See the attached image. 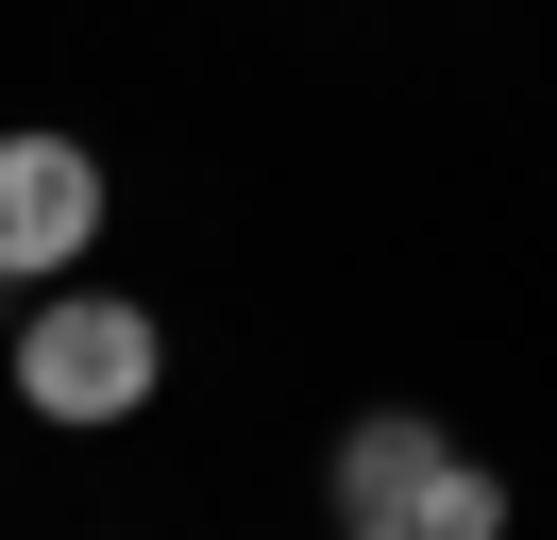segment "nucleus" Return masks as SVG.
<instances>
[{"instance_id": "f257e3e1", "label": "nucleus", "mask_w": 557, "mask_h": 540, "mask_svg": "<svg viewBox=\"0 0 557 540\" xmlns=\"http://www.w3.org/2000/svg\"><path fill=\"white\" fill-rule=\"evenodd\" d=\"M152 371H170L152 304H119V287H35V321H17V405H35L51 439L136 422V405H152Z\"/></svg>"}, {"instance_id": "f03ea898", "label": "nucleus", "mask_w": 557, "mask_h": 540, "mask_svg": "<svg viewBox=\"0 0 557 540\" xmlns=\"http://www.w3.org/2000/svg\"><path fill=\"white\" fill-rule=\"evenodd\" d=\"M102 236V152L85 135H0V287H69Z\"/></svg>"}, {"instance_id": "7ed1b4c3", "label": "nucleus", "mask_w": 557, "mask_h": 540, "mask_svg": "<svg viewBox=\"0 0 557 540\" xmlns=\"http://www.w3.org/2000/svg\"><path fill=\"white\" fill-rule=\"evenodd\" d=\"M440 472H456V439L422 405H372V422H338V524H422Z\"/></svg>"}, {"instance_id": "20e7f679", "label": "nucleus", "mask_w": 557, "mask_h": 540, "mask_svg": "<svg viewBox=\"0 0 557 540\" xmlns=\"http://www.w3.org/2000/svg\"><path fill=\"white\" fill-rule=\"evenodd\" d=\"M406 540H507V472H473V456H456L440 490H422V524H406Z\"/></svg>"}, {"instance_id": "39448f33", "label": "nucleus", "mask_w": 557, "mask_h": 540, "mask_svg": "<svg viewBox=\"0 0 557 540\" xmlns=\"http://www.w3.org/2000/svg\"><path fill=\"white\" fill-rule=\"evenodd\" d=\"M338 540H406V524H338Z\"/></svg>"}]
</instances>
